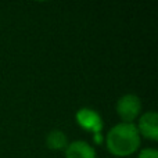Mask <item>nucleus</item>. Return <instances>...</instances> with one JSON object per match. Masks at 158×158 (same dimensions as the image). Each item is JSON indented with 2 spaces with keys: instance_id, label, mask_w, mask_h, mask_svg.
<instances>
[{
  "instance_id": "20e7f679",
  "label": "nucleus",
  "mask_w": 158,
  "mask_h": 158,
  "mask_svg": "<svg viewBox=\"0 0 158 158\" xmlns=\"http://www.w3.org/2000/svg\"><path fill=\"white\" fill-rule=\"evenodd\" d=\"M137 131H139L140 137L153 140H158V115L156 111H147L139 118L137 123Z\"/></svg>"
},
{
  "instance_id": "39448f33",
  "label": "nucleus",
  "mask_w": 158,
  "mask_h": 158,
  "mask_svg": "<svg viewBox=\"0 0 158 158\" xmlns=\"http://www.w3.org/2000/svg\"><path fill=\"white\" fill-rule=\"evenodd\" d=\"M65 158H96V151L87 142L75 140L67 146Z\"/></svg>"
},
{
  "instance_id": "0eeeda50",
  "label": "nucleus",
  "mask_w": 158,
  "mask_h": 158,
  "mask_svg": "<svg viewBox=\"0 0 158 158\" xmlns=\"http://www.w3.org/2000/svg\"><path fill=\"white\" fill-rule=\"evenodd\" d=\"M137 158H158V151L156 148H144L139 153Z\"/></svg>"
},
{
  "instance_id": "7ed1b4c3",
  "label": "nucleus",
  "mask_w": 158,
  "mask_h": 158,
  "mask_svg": "<svg viewBox=\"0 0 158 158\" xmlns=\"http://www.w3.org/2000/svg\"><path fill=\"white\" fill-rule=\"evenodd\" d=\"M75 118H77L78 125L82 126L85 131L93 132L96 136V142H98V136L103 129V121H101L100 115L90 108H81L77 112Z\"/></svg>"
},
{
  "instance_id": "423d86ee",
  "label": "nucleus",
  "mask_w": 158,
  "mask_h": 158,
  "mask_svg": "<svg viewBox=\"0 0 158 158\" xmlns=\"http://www.w3.org/2000/svg\"><path fill=\"white\" fill-rule=\"evenodd\" d=\"M46 146L50 150L54 151H60V150H65L68 146V139H67L65 133L63 131L54 129L46 137Z\"/></svg>"
},
{
  "instance_id": "f03ea898",
  "label": "nucleus",
  "mask_w": 158,
  "mask_h": 158,
  "mask_svg": "<svg viewBox=\"0 0 158 158\" xmlns=\"http://www.w3.org/2000/svg\"><path fill=\"white\" fill-rule=\"evenodd\" d=\"M142 112V101L135 94H123L117 101V114L125 123H133V121Z\"/></svg>"
},
{
  "instance_id": "f257e3e1",
  "label": "nucleus",
  "mask_w": 158,
  "mask_h": 158,
  "mask_svg": "<svg viewBox=\"0 0 158 158\" xmlns=\"http://www.w3.org/2000/svg\"><path fill=\"white\" fill-rule=\"evenodd\" d=\"M142 137L135 123L121 122L110 129L106 136L107 150L115 157H129L140 147Z\"/></svg>"
}]
</instances>
